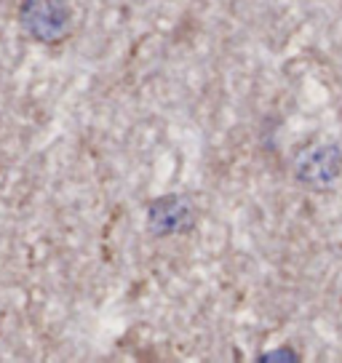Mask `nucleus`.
Instances as JSON below:
<instances>
[{"label":"nucleus","instance_id":"obj_1","mask_svg":"<svg viewBox=\"0 0 342 363\" xmlns=\"http://www.w3.org/2000/svg\"><path fill=\"white\" fill-rule=\"evenodd\" d=\"M19 24L35 43L59 45L72 33V6L70 0H22Z\"/></svg>","mask_w":342,"mask_h":363},{"label":"nucleus","instance_id":"obj_2","mask_svg":"<svg viewBox=\"0 0 342 363\" xmlns=\"http://www.w3.org/2000/svg\"><path fill=\"white\" fill-rule=\"evenodd\" d=\"M145 222L153 238L184 235L195 225V206L187 195H158L145 208Z\"/></svg>","mask_w":342,"mask_h":363},{"label":"nucleus","instance_id":"obj_3","mask_svg":"<svg viewBox=\"0 0 342 363\" xmlns=\"http://www.w3.org/2000/svg\"><path fill=\"white\" fill-rule=\"evenodd\" d=\"M340 166L342 158L334 147H310L297 158V177L302 184L321 187L334 182V177L340 174Z\"/></svg>","mask_w":342,"mask_h":363}]
</instances>
